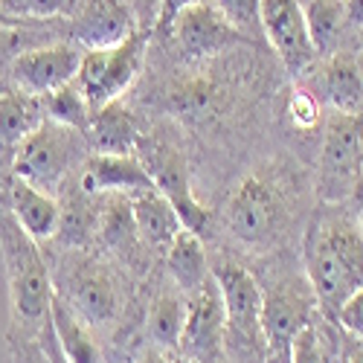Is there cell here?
Instances as JSON below:
<instances>
[{"label":"cell","instance_id":"obj_1","mask_svg":"<svg viewBox=\"0 0 363 363\" xmlns=\"http://www.w3.org/2000/svg\"><path fill=\"white\" fill-rule=\"evenodd\" d=\"M0 250H4V267L9 282V302H12V325L41 328L50 320L52 302V282L44 256L38 250V241L29 235L9 209L0 206Z\"/></svg>","mask_w":363,"mask_h":363},{"label":"cell","instance_id":"obj_2","mask_svg":"<svg viewBox=\"0 0 363 363\" xmlns=\"http://www.w3.org/2000/svg\"><path fill=\"white\" fill-rule=\"evenodd\" d=\"M143 62H145V33H134L123 44L84 50L76 82L82 84L84 96L96 111L111 102H119V96L137 82Z\"/></svg>","mask_w":363,"mask_h":363},{"label":"cell","instance_id":"obj_3","mask_svg":"<svg viewBox=\"0 0 363 363\" xmlns=\"http://www.w3.org/2000/svg\"><path fill=\"white\" fill-rule=\"evenodd\" d=\"M137 148H140V160L145 163L157 192L174 206V213L180 216V224H184L186 230H192L195 235H206L209 227H213V213H209L203 203H198V198L192 195L189 169H186L184 155L163 140L140 143Z\"/></svg>","mask_w":363,"mask_h":363},{"label":"cell","instance_id":"obj_4","mask_svg":"<svg viewBox=\"0 0 363 363\" xmlns=\"http://www.w3.org/2000/svg\"><path fill=\"white\" fill-rule=\"evenodd\" d=\"M73 128H65L58 123H47L29 134L18 151H15V174L23 177L26 184H33L38 189H55L65 180V174L73 166L76 145L70 137Z\"/></svg>","mask_w":363,"mask_h":363},{"label":"cell","instance_id":"obj_5","mask_svg":"<svg viewBox=\"0 0 363 363\" xmlns=\"http://www.w3.org/2000/svg\"><path fill=\"white\" fill-rule=\"evenodd\" d=\"M227 227L245 245H267L282 227V201L270 180L250 174L227 203Z\"/></svg>","mask_w":363,"mask_h":363},{"label":"cell","instance_id":"obj_6","mask_svg":"<svg viewBox=\"0 0 363 363\" xmlns=\"http://www.w3.org/2000/svg\"><path fill=\"white\" fill-rule=\"evenodd\" d=\"M259 26L288 73L299 76L317 62V50L299 0H262Z\"/></svg>","mask_w":363,"mask_h":363},{"label":"cell","instance_id":"obj_7","mask_svg":"<svg viewBox=\"0 0 363 363\" xmlns=\"http://www.w3.org/2000/svg\"><path fill=\"white\" fill-rule=\"evenodd\" d=\"M306 274L314 288V296L331 314H337L343 302L363 288V277L328 245V238L314 224L308 227L306 235Z\"/></svg>","mask_w":363,"mask_h":363},{"label":"cell","instance_id":"obj_8","mask_svg":"<svg viewBox=\"0 0 363 363\" xmlns=\"http://www.w3.org/2000/svg\"><path fill=\"white\" fill-rule=\"evenodd\" d=\"M82 52L84 50H79V44H47V47L23 50L9 65L12 82L23 94L47 96L79 76Z\"/></svg>","mask_w":363,"mask_h":363},{"label":"cell","instance_id":"obj_9","mask_svg":"<svg viewBox=\"0 0 363 363\" xmlns=\"http://www.w3.org/2000/svg\"><path fill=\"white\" fill-rule=\"evenodd\" d=\"M213 277L221 288L224 296V308H227V328L230 335L241 343L256 349L259 340H264L262 335V302H264V291L256 285V279L247 274L245 267H238L233 262L216 264Z\"/></svg>","mask_w":363,"mask_h":363},{"label":"cell","instance_id":"obj_10","mask_svg":"<svg viewBox=\"0 0 363 363\" xmlns=\"http://www.w3.org/2000/svg\"><path fill=\"white\" fill-rule=\"evenodd\" d=\"M320 169L328 189H354L363 169V113L335 111L325 125Z\"/></svg>","mask_w":363,"mask_h":363},{"label":"cell","instance_id":"obj_11","mask_svg":"<svg viewBox=\"0 0 363 363\" xmlns=\"http://www.w3.org/2000/svg\"><path fill=\"white\" fill-rule=\"evenodd\" d=\"M311 323V299L291 285H279L264 294L262 335L267 346V363H291V346L296 335Z\"/></svg>","mask_w":363,"mask_h":363},{"label":"cell","instance_id":"obj_12","mask_svg":"<svg viewBox=\"0 0 363 363\" xmlns=\"http://www.w3.org/2000/svg\"><path fill=\"white\" fill-rule=\"evenodd\" d=\"M224 328H227L224 296L216 277L209 274V279L198 291L186 294V325H184V337H180V349L192 360L213 357L224 340Z\"/></svg>","mask_w":363,"mask_h":363},{"label":"cell","instance_id":"obj_13","mask_svg":"<svg viewBox=\"0 0 363 363\" xmlns=\"http://www.w3.org/2000/svg\"><path fill=\"white\" fill-rule=\"evenodd\" d=\"M172 35L177 38L180 50L192 58H209L227 47H233L245 33H238L233 21L216 6V0H203V4L186 9L172 26Z\"/></svg>","mask_w":363,"mask_h":363},{"label":"cell","instance_id":"obj_14","mask_svg":"<svg viewBox=\"0 0 363 363\" xmlns=\"http://www.w3.org/2000/svg\"><path fill=\"white\" fill-rule=\"evenodd\" d=\"M137 18L128 0H84L73 23V38L84 50L123 44L137 33Z\"/></svg>","mask_w":363,"mask_h":363},{"label":"cell","instance_id":"obj_15","mask_svg":"<svg viewBox=\"0 0 363 363\" xmlns=\"http://www.w3.org/2000/svg\"><path fill=\"white\" fill-rule=\"evenodd\" d=\"M82 189L87 195H140L145 189H157L140 155H99L90 157L82 174Z\"/></svg>","mask_w":363,"mask_h":363},{"label":"cell","instance_id":"obj_16","mask_svg":"<svg viewBox=\"0 0 363 363\" xmlns=\"http://www.w3.org/2000/svg\"><path fill=\"white\" fill-rule=\"evenodd\" d=\"M70 306L90 325L111 323L119 311V288L113 277L96 262L79 264L70 277Z\"/></svg>","mask_w":363,"mask_h":363},{"label":"cell","instance_id":"obj_17","mask_svg":"<svg viewBox=\"0 0 363 363\" xmlns=\"http://www.w3.org/2000/svg\"><path fill=\"white\" fill-rule=\"evenodd\" d=\"M9 198H12V216L35 241H47L58 233L62 206H58V201L50 192L26 184L23 177L15 174L9 184Z\"/></svg>","mask_w":363,"mask_h":363},{"label":"cell","instance_id":"obj_18","mask_svg":"<svg viewBox=\"0 0 363 363\" xmlns=\"http://www.w3.org/2000/svg\"><path fill=\"white\" fill-rule=\"evenodd\" d=\"M131 213H134L137 235L151 250H160L166 256V250L174 245L177 233L184 230L174 206L157 189H145L140 195H131Z\"/></svg>","mask_w":363,"mask_h":363},{"label":"cell","instance_id":"obj_19","mask_svg":"<svg viewBox=\"0 0 363 363\" xmlns=\"http://www.w3.org/2000/svg\"><path fill=\"white\" fill-rule=\"evenodd\" d=\"M50 325L55 331V340L62 352L70 357V363H102L96 340L90 335V323L70 306V299L52 294L50 302Z\"/></svg>","mask_w":363,"mask_h":363},{"label":"cell","instance_id":"obj_20","mask_svg":"<svg viewBox=\"0 0 363 363\" xmlns=\"http://www.w3.org/2000/svg\"><path fill=\"white\" fill-rule=\"evenodd\" d=\"M44 123H47V111L41 96L23 94V90L0 94V148L18 151V145L29 134H35Z\"/></svg>","mask_w":363,"mask_h":363},{"label":"cell","instance_id":"obj_21","mask_svg":"<svg viewBox=\"0 0 363 363\" xmlns=\"http://www.w3.org/2000/svg\"><path fill=\"white\" fill-rule=\"evenodd\" d=\"M323 94L337 113H363V70L354 58L335 55L323 67Z\"/></svg>","mask_w":363,"mask_h":363},{"label":"cell","instance_id":"obj_22","mask_svg":"<svg viewBox=\"0 0 363 363\" xmlns=\"http://www.w3.org/2000/svg\"><path fill=\"white\" fill-rule=\"evenodd\" d=\"M87 128H90V137H94V145L102 155H134V148L140 145L134 119L119 102L96 108Z\"/></svg>","mask_w":363,"mask_h":363},{"label":"cell","instance_id":"obj_23","mask_svg":"<svg viewBox=\"0 0 363 363\" xmlns=\"http://www.w3.org/2000/svg\"><path fill=\"white\" fill-rule=\"evenodd\" d=\"M166 264H169V274L177 282V288L184 294L198 291L206 279H209V270H206V253L201 245V235H195L192 230H180L174 245L166 250Z\"/></svg>","mask_w":363,"mask_h":363},{"label":"cell","instance_id":"obj_24","mask_svg":"<svg viewBox=\"0 0 363 363\" xmlns=\"http://www.w3.org/2000/svg\"><path fill=\"white\" fill-rule=\"evenodd\" d=\"M186 325V294H160L148 308V335L157 346L174 349L180 346Z\"/></svg>","mask_w":363,"mask_h":363},{"label":"cell","instance_id":"obj_25","mask_svg":"<svg viewBox=\"0 0 363 363\" xmlns=\"http://www.w3.org/2000/svg\"><path fill=\"white\" fill-rule=\"evenodd\" d=\"M306 23L314 41L317 55H328L337 47L343 29H346V12H343V0H308L306 6Z\"/></svg>","mask_w":363,"mask_h":363},{"label":"cell","instance_id":"obj_26","mask_svg":"<svg viewBox=\"0 0 363 363\" xmlns=\"http://www.w3.org/2000/svg\"><path fill=\"white\" fill-rule=\"evenodd\" d=\"M44 99V111H47V119L50 123H58V125H65V128H87L90 125V119H94V105H90V99L84 96V90L82 84L73 79L70 84L65 87H58L52 90V94L41 96Z\"/></svg>","mask_w":363,"mask_h":363},{"label":"cell","instance_id":"obj_27","mask_svg":"<svg viewBox=\"0 0 363 363\" xmlns=\"http://www.w3.org/2000/svg\"><path fill=\"white\" fill-rule=\"evenodd\" d=\"M0 6L18 21H50L70 15L79 6V0H0Z\"/></svg>","mask_w":363,"mask_h":363},{"label":"cell","instance_id":"obj_28","mask_svg":"<svg viewBox=\"0 0 363 363\" xmlns=\"http://www.w3.org/2000/svg\"><path fill=\"white\" fill-rule=\"evenodd\" d=\"M291 363H325L323 340H320V331L314 323H308L296 335V340L291 346Z\"/></svg>","mask_w":363,"mask_h":363},{"label":"cell","instance_id":"obj_29","mask_svg":"<svg viewBox=\"0 0 363 363\" xmlns=\"http://www.w3.org/2000/svg\"><path fill=\"white\" fill-rule=\"evenodd\" d=\"M259 4L262 0H216V6L233 21L238 33L259 26Z\"/></svg>","mask_w":363,"mask_h":363},{"label":"cell","instance_id":"obj_30","mask_svg":"<svg viewBox=\"0 0 363 363\" xmlns=\"http://www.w3.org/2000/svg\"><path fill=\"white\" fill-rule=\"evenodd\" d=\"M9 352H12V363H47L41 340L26 337L23 331H12L9 335Z\"/></svg>","mask_w":363,"mask_h":363},{"label":"cell","instance_id":"obj_31","mask_svg":"<svg viewBox=\"0 0 363 363\" xmlns=\"http://www.w3.org/2000/svg\"><path fill=\"white\" fill-rule=\"evenodd\" d=\"M335 317H337V323L349 331V335H354V337L363 340V288L354 291V294L343 302V308H340Z\"/></svg>","mask_w":363,"mask_h":363},{"label":"cell","instance_id":"obj_32","mask_svg":"<svg viewBox=\"0 0 363 363\" xmlns=\"http://www.w3.org/2000/svg\"><path fill=\"white\" fill-rule=\"evenodd\" d=\"M203 4V0H160V6H157V21H155V29L160 35H169L172 33V26L174 21L184 15L186 9Z\"/></svg>","mask_w":363,"mask_h":363},{"label":"cell","instance_id":"obj_33","mask_svg":"<svg viewBox=\"0 0 363 363\" xmlns=\"http://www.w3.org/2000/svg\"><path fill=\"white\" fill-rule=\"evenodd\" d=\"M23 35H21V29L18 23H6V21H0V65L4 62H15V58L23 52Z\"/></svg>","mask_w":363,"mask_h":363},{"label":"cell","instance_id":"obj_34","mask_svg":"<svg viewBox=\"0 0 363 363\" xmlns=\"http://www.w3.org/2000/svg\"><path fill=\"white\" fill-rule=\"evenodd\" d=\"M291 116H294V125L299 128H308L317 123V102L311 94H306V90H299V94H294L291 99Z\"/></svg>","mask_w":363,"mask_h":363},{"label":"cell","instance_id":"obj_35","mask_svg":"<svg viewBox=\"0 0 363 363\" xmlns=\"http://www.w3.org/2000/svg\"><path fill=\"white\" fill-rule=\"evenodd\" d=\"M38 340H41V349H44V354H47V363H70V357L62 352V346H58V340H55V331H52L50 320H47V325L41 328Z\"/></svg>","mask_w":363,"mask_h":363},{"label":"cell","instance_id":"obj_36","mask_svg":"<svg viewBox=\"0 0 363 363\" xmlns=\"http://www.w3.org/2000/svg\"><path fill=\"white\" fill-rule=\"evenodd\" d=\"M128 6L134 9V18L143 29L148 26H155L157 21V6H160V0H128Z\"/></svg>","mask_w":363,"mask_h":363},{"label":"cell","instance_id":"obj_37","mask_svg":"<svg viewBox=\"0 0 363 363\" xmlns=\"http://www.w3.org/2000/svg\"><path fill=\"white\" fill-rule=\"evenodd\" d=\"M343 12H346V29L363 33V0H343Z\"/></svg>","mask_w":363,"mask_h":363},{"label":"cell","instance_id":"obj_38","mask_svg":"<svg viewBox=\"0 0 363 363\" xmlns=\"http://www.w3.org/2000/svg\"><path fill=\"white\" fill-rule=\"evenodd\" d=\"M340 363H363V340L352 335V340H346L343 346V360Z\"/></svg>","mask_w":363,"mask_h":363},{"label":"cell","instance_id":"obj_39","mask_svg":"<svg viewBox=\"0 0 363 363\" xmlns=\"http://www.w3.org/2000/svg\"><path fill=\"white\" fill-rule=\"evenodd\" d=\"M352 206H354V218H357V224L363 227V177L354 184V189H352Z\"/></svg>","mask_w":363,"mask_h":363},{"label":"cell","instance_id":"obj_40","mask_svg":"<svg viewBox=\"0 0 363 363\" xmlns=\"http://www.w3.org/2000/svg\"><path fill=\"white\" fill-rule=\"evenodd\" d=\"M140 363H177V360H172L163 349H145L143 357H140Z\"/></svg>","mask_w":363,"mask_h":363},{"label":"cell","instance_id":"obj_41","mask_svg":"<svg viewBox=\"0 0 363 363\" xmlns=\"http://www.w3.org/2000/svg\"><path fill=\"white\" fill-rule=\"evenodd\" d=\"M357 65H360V70H363V52H360V62H357Z\"/></svg>","mask_w":363,"mask_h":363},{"label":"cell","instance_id":"obj_42","mask_svg":"<svg viewBox=\"0 0 363 363\" xmlns=\"http://www.w3.org/2000/svg\"><path fill=\"white\" fill-rule=\"evenodd\" d=\"M189 363H201V360H189Z\"/></svg>","mask_w":363,"mask_h":363}]
</instances>
